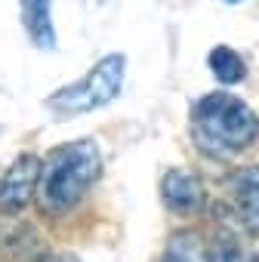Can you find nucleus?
Wrapping results in <instances>:
<instances>
[{
  "mask_svg": "<svg viewBox=\"0 0 259 262\" xmlns=\"http://www.w3.org/2000/svg\"><path fill=\"white\" fill-rule=\"evenodd\" d=\"M123 77H126V59H123V53H108V56H102L87 71L83 80L65 83L56 93H50L44 99V108L56 120H71V117L99 111V108L111 105L120 96Z\"/></svg>",
  "mask_w": 259,
  "mask_h": 262,
  "instance_id": "obj_3",
  "label": "nucleus"
},
{
  "mask_svg": "<svg viewBox=\"0 0 259 262\" xmlns=\"http://www.w3.org/2000/svg\"><path fill=\"white\" fill-rule=\"evenodd\" d=\"M158 191H161L164 210L179 216V219H195L207 210V188H204L201 176L191 170H182V167L164 170Z\"/></svg>",
  "mask_w": 259,
  "mask_h": 262,
  "instance_id": "obj_5",
  "label": "nucleus"
},
{
  "mask_svg": "<svg viewBox=\"0 0 259 262\" xmlns=\"http://www.w3.org/2000/svg\"><path fill=\"white\" fill-rule=\"evenodd\" d=\"M207 68H210V74H213L222 86H238V83L247 77V65H244L241 53L231 50V47H225V43H219V47L210 50Z\"/></svg>",
  "mask_w": 259,
  "mask_h": 262,
  "instance_id": "obj_8",
  "label": "nucleus"
},
{
  "mask_svg": "<svg viewBox=\"0 0 259 262\" xmlns=\"http://www.w3.org/2000/svg\"><path fill=\"white\" fill-rule=\"evenodd\" d=\"M40 170H44V158L34 151H22L13 158V164L0 176V213L19 216L34 204L37 185H40Z\"/></svg>",
  "mask_w": 259,
  "mask_h": 262,
  "instance_id": "obj_4",
  "label": "nucleus"
},
{
  "mask_svg": "<svg viewBox=\"0 0 259 262\" xmlns=\"http://www.w3.org/2000/svg\"><path fill=\"white\" fill-rule=\"evenodd\" d=\"M204 253H207V262H250L231 234H216L210 244H204Z\"/></svg>",
  "mask_w": 259,
  "mask_h": 262,
  "instance_id": "obj_10",
  "label": "nucleus"
},
{
  "mask_svg": "<svg viewBox=\"0 0 259 262\" xmlns=\"http://www.w3.org/2000/svg\"><path fill=\"white\" fill-rule=\"evenodd\" d=\"M19 16H22V28L31 47L44 53L59 47L56 22H53V0H19Z\"/></svg>",
  "mask_w": 259,
  "mask_h": 262,
  "instance_id": "obj_7",
  "label": "nucleus"
},
{
  "mask_svg": "<svg viewBox=\"0 0 259 262\" xmlns=\"http://www.w3.org/2000/svg\"><path fill=\"white\" fill-rule=\"evenodd\" d=\"M231 204L241 228L259 237V167H241L231 173Z\"/></svg>",
  "mask_w": 259,
  "mask_h": 262,
  "instance_id": "obj_6",
  "label": "nucleus"
},
{
  "mask_svg": "<svg viewBox=\"0 0 259 262\" xmlns=\"http://www.w3.org/2000/svg\"><path fill=\"white\" fill-rule=\"evenodd\" d=\"M188 136L213 161H231L259 139V114L234 93H207L191 105Z\"/></svg>",
  "mask_w": 259,
  "mask_h": 262,
  "instance_id": "obj_2",
  "label": "nucleus"
},
{
  "mask_svg": "<svg viewBox=\"0 0 259 262\" xmlns=\"http://www.w3.org/2000/svg\"><path fill=\"white\" fill-rule=\"evenodd\" d=\"M28 262H80V256H74L68 250H44V253L31 256Z\"/></svg>",
  "mask_w": 259,
  "mask_h": 262,
  "instance_id": "obj_11",
  "label": "nucleus"
},
{
  "mask_svg": "<svg viewBox=\"0 0 259 262\" xmlns=\"http://www.w3.org/2000/svg\"><path fill=\"white\" fill-rule=\"evenodd\" d=\"M222 4H244V0H222Z\"/></svg>",
  "mask_w": 259,
  "mask_h": 262,
  "instance_id": "obj_12",
  "label": "nucleus"
},
{
  "mask_svg": "<svg viewBox=\"0 0 259 262\" xmlns=\"http://www.w3.org/2000/svg\"><path fill=\"white\" fill-rule=\"evenodd\" d=\"M102 151L99 145L87 139H71L44 155V170H40V185L34 207L44 219L59 222L68 219L80 201L90 194V188L102 179Z\"/></svg>",
  "mask_w": 259,
  "mask_h": 262,
  "instance_id": "obj_1",
  "label": "nucleus"
},
{
  "mask_svg": "<svg viewBox=\"0 0 259 262\" xmlns=\"http://www.w3.org/2000/svg\"><path fill=\"white\" fill-rule=\"evenodd\" d=\"M250 262H259V253H253V259H250Z\"/></svg>",
  "mask_w": 259,
  "mask_h": 262,
  "instance_id": "obj_13",
  "label": "nucleus"
},
{
  "mask_svg": "<svg viewBox=\"0 0 259 262\" xmlns=\"http://www.w3.org/2000/svg\"><path fill=\"white\" fill-rule=\"evenodd\" d=\"M161 262H207L201 234L191 231V228H182V231L170 234V241L161 253Z\"/></svg>",
  "mask_w": 259,
  "mask_h": 262,
  "instance_id": "obj_9",
  "label": "nucleus"
}]
</instances>
